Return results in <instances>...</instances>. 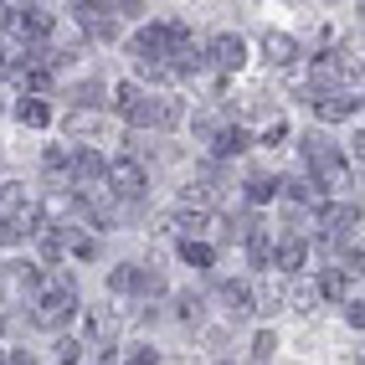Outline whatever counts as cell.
<instances>
[{"label": "cell", "mask_w": 365, "mask_h": 365, "mask_svg": "<svg viewBox=\"0 0 365 365\" xmlns=\"http://www.w3.org/2000/svg\"><path fill=\"white\" fill-rule=\"evenodd\" d=\"M180 257H185V262H196V267H211V257H216V252H211V247H201V242H190V237H185V242H180Z\"/></svg>", "instance_id": "cell-19"}, {"label": "cell", "mask_w": 365, "mask_h": 365, "mask_svg": "<svg viewBox=\"0 0 365 365\" xmlns=\"http://www.w3.org/2000/svg\"><path fill=\"white\" fill-rule=\"evenodd\" d=\"M319 294L324 299H350V267H329L319 278Z\"/></svg>", "instance_id": "cell-10"}, {"label": "cell", "mask_w": 365, "mask_h": 365, "mask_svg": "<svg viewBox=\"0 0 365 365\" xmlns=\"http://www.w3.org/2000/svg\"><path fill=\"white\" fill-rule=\"evenodd\" d=\"M139 98H144V93H139V83H118V88H113V108L124 113V118L134 113V103H139Z\"/></svg>", "instance_id": "cell-16"}, {"label": "cell", "mask_w": 365, "mask_h": 365, "mask_svg": "<svg viewBox=\"0 0 365 365\" xmlns=\"http://www.w3.org/2000/svg\"><path fill=\"white\" fill-rule=\"evenodd\" d=\"M247 129H242V124H227V129H211V150L216 155H222V160H232V155H242V150H247Z\"/></svg>", "instance_id": "cell-7"}, {"label": "cell", "mask_w": 365, "mask_h": 365, "mask_svg": "<svg viewBox=\"0 0 365 365\" xmlns=\"http://www.w3.org/2000/svg\"><path fill=\"white\" fill-rule=\"evenodd\" d=\"M67 129H72V134H93V129H98V113H72Z\"/></svg>", "instance_id": "cell-23"}, {"label": "cell", "mask_w": 365, "mask_h": 365, "mask_svg": "<svg viewBox=\"0 0 365 365\" xmlns=\"http://www.w3.org/2000/svg\"><path fill=\"white\" fill-rule=\"evenodd\" d=\"M0 78H6V52H0Z\"/></svg>", "instance_id": "cell-28"}, {"label": "cell", "mask_w": 365, "mask_h": 365, "mask_svg": "<svg viewBox=\"0 0 365 365\" xmlns=\"http://www.w3.org/2000/svg\"><path fill=\"white\" fill-rule=\"evenodd\" d=\"M129 365H160V360H155V350H139V355H134Z\"/></svg>", "instance_id": "cell-26"}, {"label": "cell", "mask_w": 365, "mask_h": 365, "mask_svg": "<svg viewBox=\"0 0 365 365\" xmlns=\"http://www.w3.org/2000/svg\"><path fill=\"white\" fill-rule=\"evenodd\" d=\"M72 314H78V294L57 283L52 294H41V304H36V324H41V329H62Z\"/></svg>", "instance_id": "cell-1"}, {"label": "cell", "mask_w": 365, "mask_h": 365, "mask_svg": "<svg viewBox=\"0 0 365 365\" xmlns=\"http://www.w3.org/2000/svg\"><path fill=\"white\" fill-rule=\"evenodd\" d=\"M278 190L288 201H324V185L319 180H278Z\"/></svg>", "instance_id": "cell-9"}, {"label": "cell", "mask_w": 365, "mask_h": 365, "mask_svg": "<svg viewBox=\"0 0 365 365\" xmlns=\"http://www.w3.org/2000/svg\"><path fill=\"white\" fill-rule=\"evenodd\" d=\"M262 57L273 62V67H294L299 62V41L288 36V31H267L262 36Z\"/></svg>", "instance_id": "cell-5"}, {"label": "cell", "mask_w": 365, "mask_h": 365, "mask_svg": "<svg viewBox=\"0 0 365 365\" xmlns=\"http://www.w3.org/2000/svg\"><path fill=\"white\" fill-rule=\"evenodd\" d=\"M360 103L355 98H345V93H329V98H319V118H329V124H334V118H350Z\"/></svg>", "instance_id": "cell-13"}, {"label": "cell", "mask_w": 365, "mask_h": 365, "mask_svg": "<svg viewBox=\"0 0 365 365\" xmlns=\"http://www.w3.org/2000/svg\"><path fill=\"white\" fill-rule=\"evenodd\" d=\"M62 365H72V360H62Z\"/></svg>", "instance_id": "cell-29"}, {"label": "cell", "mask_w": 365, "mask_h": 365, "mask_svg": "<svg viewBox=\"0 0 365 365\" xmlns=\"http://www.w3.org/2000/svg\"><path fill=\"white\" fill-rule=\"evenodd\" d=\"M6 242H16V232H11V222H0V247H6Z\"/></svg>", "instance_id": "cell-27"}, {"label": "cell", "mask_w": 365, "mask_h": 365, "mask_svg": "<svg viewBox=\"0 0 365 365\" xmlns=\"http://www.w3.org/2000/svg\"><path fill=\"white\" fill-rule=\"evenodd\" d=\"M67 165H72V175H78L83 185H93V180H103V170H108L98 150H78V155H72Z\"/></svg>", "instance_id": "cell-8"}, {"label": "cell", "mask_w": 365, "mask_h": 365, "mask_svg": "<svg viewBox=\"0 0 365 365\" xmlns=\"http://www.w3.org/2000/svg\"><path fill=\"white\" fill-rule=\"evenodd\" d=\"M134 283H139V267H113V273H108L113 294H134Z\"/></svg>", "instance_id": "cell-18"}, {"label": "cell", "mask_w": 365, "mask_h": 365, "mask_svg": "<svg viewBox=\"0 0 365 365\" xmlns=\"http://www.w3.org/2000/svg\"><path fill=\"white\" fill-rule=\"evenodd\" d=\"M345 227H360V206H319V232L339 237Z\"/></svg>", "instance_id": "cell-6"}, {"label": "cell", "mask_w": 365, "mask_h": 365, "mask_svg": "<svg viewBox=\"0 0 365 365\" xmlns=\"http://www.w3.org/2000/svg\"><path fill=\"white\" fill-rule=\"evenodd\" d=\"M16 118H21V124H31V129H41V124H52V108H46L41 98H21L16 103Z\"/></svg>", "instance_id": "cell-11"}, {"label": "cell", "mask_w": 365, "mask_h": 365, "mask_svg": "<svg viewBox=\"0 0 365 365\" xmlns=\"http://www.w3.org/2000/svg\"><path fill=\"white\" fill-rule=\"evenodd\" d=\"M247 196H252V201H273V196H278V180L252 175V180H247Z\"/></svg>", "instance_id": "cell-22"}, {"label": "cell", "mask_w": 365, "mask_h": 365, "mask_svg": "<svg viewBox=\"0 0 365 365\" xmlns=\"http://www.w3.org/2000/svg\"><path fill=\"white\" fill-rule=\"evenodd\" d=\"M242 62H247V41L242 36H216L211 41V67L216 72H242Z\"/></svg>", "instance_id": "cell-4"}, {"label": "cell", "mask_w": 365, "mask_h": 365, "mask_svg": "<svg viewBox=\"0 0 365 365\" xmlns=\"http://www.w3.org/2000/svg\"><path fill=\"white\" fill-rule=\"evenodd\" d=\"M103 175H108V185H113V196H124V201L144 196V165H139V160H113Z\"/></svg>", "instance_id": "cell-2"}, {"label": "cell", "mask_w": 365, "mask_h": 365, "mask_svg": "<svg viewBox=\"0 0 365 365\" xmlns=\"http://www.w3.org/2000/svg\"><path fill=\"white\" fill-rule=\"evenodd\" d=\"M273 350H278V334H273V329H262V334L252 339V360H273Z\"/></svg>", "instance_id": "cell-21"}, {"label": "cell", "mask_w": 365, "mask_h": 365, "mask_svg": "<svg viewBox=\"0 0 365 365\" xmlns=\"http://www.w3.org/2000/svg\"><path fill=\"white\" fill-rule=\"evenodd\" d=\"M67 165V150H57V144H52V150H46V170H62Z\"/></svg>", "instance_id": "cell-25"}, {"label": "cell", "mask_w": 365, "mask_h": 365, "mask_svg": "<svg viewBox=\"0 0 365 365\" xmlns=\"http://www.w3.org/2000/svg\"><path fill=\"white\" fill-rule=\"evenodd\" d=\"M206 227H211V216H206L201 206H196V211H185V216H180V232H185V237H196V232H206Z\"/></svg>", "instance_id": "cell-20"}, {"label": "cell", "mask_w": 365, "mask_h": 365, "mask_svg": "<svg viewBox=\"0 0 365 365\" xmlns=\"http://www.w3.org/2000/svg\"><path fill=\"white\" fill-rule=\"evenodd\" d=\"M196 314H201V299L185 294V299H180V319H196Z\"/></svg>", "instance_id": "cell-24"}, {"label": "cell", "mask_w": 365, "mask_h": 365, "mask_svg": "<svg viewBox=\"0 0 365 365\" xmlns=\"http://www.w3.org/2000/svg\"><path fill=\"white\" fill-rule=\"evenodd\" d=\"M222 304H227V314H232V319H242V314H252V294H247L242 283H227V288H222Z\"/></svg>", "instance_id": "cell-12"}, {"label": "cell", "mask_w": 365, "mask_h": 365, "mask_svg": "<svg viewBox=\"0 0 365 365\" xmlns=\"http://www.w3.org/2000/svg\"><path fill=\"white\" fill-rule=\"evenodd\" d=\"M247 252H252V267H267V257H273V237L257 227V232L247 237Z\"/></svg>", "instance_id": "cell-15"}, {"label": "cell", "mask_w": 365, "mask_h": 365, "mask_svg": "<svg viewBox=\"0 0 365 365\" xmlns=\"http://www.w3.org/2000/svg\"><path fill=\"white\" fill-rule=\"evenodd\" d=\"M78 21H83V31H88L93 41H113V36H118L113 11H108V6H98V0H83V6H78Z\"/></svg>", "instance_id": "cell-3"}, {"label": "cell", "mask_w": 365, "mask_h": 365, "mask_svg": "<svg viewBox=\"0 0 365 365\" xmlns=\"http://www.w3.org/2000/svg\"><path fill=\"white\" fill-rule=\"evenodd\" d=\"M278 267H283V273H299V267H304V242H283V247H278Z\"/></svg>", "instance_id": "cell-17"}, {"label": "cell", "mask_w": 365, "mask_h": 365, "mask_svg": "<svg viewBox=\"0 0 365 365\" xmlns=\"http://www.w3.org/2000/svg\"><path fill=\"white\" fill-rule=\"evenodd\" d=\"M0 211H6V216H21V211H26V185H0Z\"/></svg>", "instance_id": "cell-14"}]
</instances>
